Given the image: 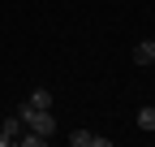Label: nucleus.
Segmentation results:
<instances>
[{"mask_svg": "<svg viewBox=\"0 0 155 147\" xmlns=\"http://www.w3.org/2000/svg\"><path fill=\"white\" fill-rule=\"evenodd\" d=\"M17 117L26 121V130H39V134H56V117H52V108H35L30 100L17 104Z\"/></svg>", "mask_w": 155, "mask_h": 147, "instance_id": "nucleus-1", "label": "nucleus"}, {"mask_svg": "<svg viewBox=\"0 0 155 147\" xmlns=\"http://www.w3.org/2000/svg\"><path fill=\"white\" fill-rule=\"evenodd\" d=\"M69 147H112L104 134H91V130H73L69 134Z\"/></svg>", "mask_w": 155, "mask_h": 147, "instance_id": "nucleus-2", "label": "nucleus"}, {"mask_svg": "<svg viewBox=\"0 0 155 147\" xmlns=\"http://www.w3.org/2000/svg\"><path fill=\"white\" fill-rule=\"evenodd\" d=\"M134 65H155V39H142L134 48Z\"/></svg>", "mask_w": 155, "mask_h": 147, "instance_id": "nucleus-3", "label": "nucleus"}, {"mask_svg": "<svg viewBox=\"0 0 155 147\" xmlns=\"http://www.w3.org/2000/svg\"><path fill=\"white\" fill-rule=\"evenodd\" d=\"M0 130H5V134H9V138L17 143V134H22V130H26V121H22V117H17V113H13V117H5V121H0Z\"/></svg>", "mask_w": 155, "mask_h": 147, "instance_id": "nucleus-4", "label": "nucleus"}, {"mask_svg": "<svg viewBox=\"0 0 155 147\" xmlns=\"http://www.w3.org/2000/svg\"><path fill=\"white\" fill-rule=\"evenodd\" d=\"M138 130H155V104H147V108H138Z\"/></svg>", "mask_w": 155, "mask_h": 147, "instance_id": "nucleus-5", "label": "nucleus"}, {"mask_svg": "<svg viewBox=\"0 0 155 147\" xmlns=\"http://www.w3.org/2000/svg\"><path fill=\"white\" fill-rule=\"evenodd\" d=\"M17 143H22V147H43L48 134H39V130H22V134H17Z\"/></svg>", "mask_w": 155, "mask_h": 147, "instance_id": "nucleus-6", "label": "nucleus"}, {"mask_svg": "<svg viewBox=\"0 0 155 147\" xmlns=\"http://www.w3.org/2000/svg\"><path fill=\"white\" fill-rule=\"evenodd\" d=\"M26 100H30L35 108H52V91H48V87H39V91H30Z\"/></svg>", "mask_w": 155, "mask_h": 147, "instance_id": "nucleus-7", "label": "nucleus"}, {"mask_svg": "<svg viewBox=\"0 0 155 147\" xmlns=\"http://www.w3.org/2000/svg\"><path fill=\"white\" fill-rule=\"evenodd\" d=\"M9 143H13V138H9V134H5V130H0V147H9Z\"/></svg>", "mask_w": 155, "mask_h": 147, "instance_id": "nucleus-8", "label": "nucleus"}, {"mask_svg": "<svg viewBox=\"0 0 155 147\" xmlns=\"http://www.w3.org/2000/svg\"><path fill=\"white\" fill-rule=\"evenodd\" d=\"M151 104H155V100H151Z\"/></svg>", "mask_w": 155, "mask_h": 147, "instance_id": "nucleus-9", "label": "nucleus"}]
</instances>
